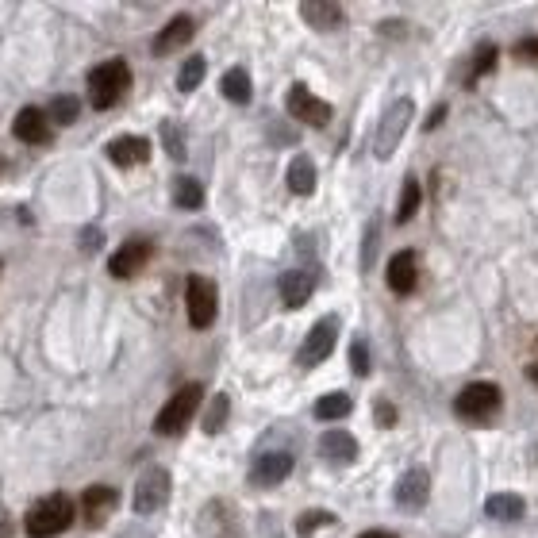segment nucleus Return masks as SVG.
Listing matches in <instances>:
<instances>
[{
	"label": "nucleus",
	"mask_w": 538,
	"mask_h": 538,
	"mask_svg": "<svg viewBox=\"0 0 538 538\" xmlns=\"http://www.w3.org/2000/svg\"><path fill=\"white\" fill-rule=\"evenodd\" d=\"M350 408H354V400H350L346 392H327V396H319L316 400V419L335 423V419L350 416Z\"/></svg>",
	"instance_id": "nucleus-26"
},
{
	"label": "nucleus",
	"mask_w": 538,
	"mask_h": 538,
	"mask_svg": "<svg viewBox=\"0 0 538 538\" xmlns=\"http://www.w3.org/2000/svg\"><path fill=\"white\" fill-rule=\"evenodd\" d=\"M500 389L492 385V381H473V385H465L458 392V400H454V412L462 419H489L500 412Z\"/></svg>",
	"instance_id": "nucleus-8"
},
{
	"label": "nucleus",
	"mask_w": 538,
	"mask_h": 538,
	"mask_svg": "<svg viewBox=\"0 0 538 538\" xmlns=\"http://www.w3.org/2000/svg\"><path fill=\"white\" fill-rule=\"evenodd\" d=\"M427 496H431V477H427V469H408L404 477H400V485H396V504L400 508H408V512H416L427 504Z\"/></svg>",
	"instance_id": "nucleus-17"
},
{
	"label": "nucleus",
	"mask_w": 538,
	"mask_h": 538,
	"mask_svg": "<svg viewBox=\"0 0 538 538\" xmlns=\"http://www.w3.org/2000/svg\"><path fill=\"white\" fill-rule=\"evenodd\" d=\"M335 339H339V319L335 316H323L308 331V339H304V346H300V354H296V362L304 369H312V366H319L331 350H335Z\"/></svg>",
	"instance_id": "nucleus-10"
},
{
	"label": "nucleus",
	"mask_w": 538,
	"mask_h": 538,
	"mask_svg": "<svg viewBox=\"0 0 538 538\" xmlns=\"http://www.w3.org/2000/svg\"><path fill=\"white\" fill-rule=\"evenodd\" d=\"M173 208H181V212H196V208H204V185L189 177V173H181L177 181H173Z\"/></svg>",
	"instance_id": "nucleus-23"
},
{
	"label": "nucleus",
	"mask_w": 538,
	"mask_h": 538,
	"mask_svg": "<svg viewBox=\"0 0 538 538\" xmlns=\"http://www.w3.org/2000/svg\"><path fill=\"white\" fill-rule=\"evenodd\" d=\"M162 143H166V150H170V158H185V135H181V127L173 120H166L162 123Z\"/></svg>",
	"instance_id": "nucleus-32"
},
{
	"label": "nucleus",
	"mask_w": 538,
	"mask_h": 538,
	"mask_svg": "<svg viewBox=\"0 0 538 538\" xmlns=\"http://www.w3.org/2000/svg\"><path fill=\"white\" fill-rule=\"evenodd\" d=\"M0 170H4V158H0Z\"/></svg>",
	"instance_id": "nucleus-42"
},
{
	"label": "nucleus",
	"mask_w": 538,
	"mask_h": 538,
	"mask_svg": "<svg viewBox=\"0 0 538 538\" xmlns=\"http://www.w3.org/2000/svg\"><path fill=\"white\" fill-rule=\"evenodd\" d=\"M277 289H281L285 308H304L316 293V273L312 269H289V273H281Z\"/></svg>",
	"instance_id": "nucleus-16"
},
{
	"label": "nucleus",
	"mask_w": 538,
	"mask_h": 538,
	"mask_svg": "<svg viewBox=\"0 0 538 538\" xmlns=\"http://www.w3.org/2000/svg\"><path fill=\"white\" fill-rule=\"evenodd\" d=\"M515 54H519V58H538V39H523V43L515 47Z\"/></svg>",
	"instance_id": "nucleus-38"
},
{
	"label": "nucleus",
	"mask_w": 538,
	"mask_h": 538,
	"mask_svg": "<svg viewBox=\"0 0 538 538\" xmlns=\"http://www.w3.org/2000/svg\"><path fill=\"white\" fill-rule=\"evenodd\" d=\"M416 208H419V181L408 177L404 181V193H400V204H396V223H408L416 216Z\"/></svg>",
	"instance_id": "nucleus-29"
},
{
	"label": "nucleus",
	"mask_w": 538,
	"mask_h": 538,
	"mask_svg": "<svg viewBox=\"0 0 538 538\" xmlns=\"http://www.w3.org/2000/svg\"><path fill=\"white\" fill-rule=\"evenodd\" d=\"M496 54H500V50L492 47V43H485V47L477 50V62H473V74H469V81H477L481 74H489L492 66H496Z\"/></svg>",
	"instance_id": "nucleus-33"
},
{
	"label": "nucleus",
	"mask_w": 538,
	"mask_h": 538,
	"mask_svg": "<svg viewBox=\"0 0 538 538\" xmlns=\"http://www.w3.org/2000/svg\"><path fill=\"white\" fill-rule=\"evenodd\" d=\"M350 366H354V373H358V377H366V373H369V346L362 343V339L350 346Z\"/></svg>",
	"instance_id": "nucleus-34"
},
{
	"label": "nucleus",
	"mask_w": 538,
	"mask_h": 538,
	"mask_svg": "<svg viewBox=\"0 0 538 538\" xmlns=\"http://www.w3.org/2000/svg\"><path fill=\"white\" fill-rule=\"evenodd\" d=\"M300 16H304V24L316 27V31H335V27L343 24V8L331 4V0H308V4H300Z\"/></svg>",
	"instance_id": "nucleus-21"
},
{
	"label": "nucleus",
	"mask_w": 538,
	"mask_h": 538,
	"mask_svg": "<svg viewBox=\"0 0 538 538\" xmlns=\"http://www.w3.org/2000/svg\"><path fill=\"white\" fill-rule=\"evenodd\" d=\"M331 523H335V515L323 512V508H312V512H304L296 519V535L308 538V535H316L319 527H331Z\"/></svg>",
	"instance_id": "nucleus-31"
},
{
	"label": "nucleus",
	"mask_w": 538,
	"mask_h": 538,
	"mask_svg": "<svg viewBox=\"0 0 538 538\" xmlns=\"http://www.w3.org/2000/svg\"><path fill=\"white\" fill-rule=\"evenodd\" d=\"M70 523H74V500L62 496V492L43 496L39 504H31V512H27V519H24V527L31 538L62 535V531H70Z\"/></svg>",
	"instance_id": "nucleus-1"
},
{
	"label": "nucleus",
	"mask_w": 538,
	"mask_h": 538,
	"mask_svg": "<svg viewBox=\"0 0 538 538\" xmlns=\"http://www.w3.org/2000/svg\"><path fill=\"white\" fill-rule=\"evenodd\" d=\"M196 35V20L193 16H177L170 24L162 27L158 35H154V54H173V50H181L189 39Z\"/></svg>",
	"instance_id": "nucleus-19"
},
{
	"label": "nucleus",
	"mask_w": 538,
	"mask_h": 538,
	"mask_svg": "<svg viewBox=\"0 0 538 538\" xmlns=\"http://www.w3.org/2000/svg\"><path fill=\"white\" fill-rule=\"evenodd\" d=\"M385 281L396 296H408L419 285V258L416 250H400L389 258V269H385Z\"/></svg>",
	"instance_id": "nucleus-14"
},
{
	"label": "nucleus",
	"mask_w": 538,
	"mask_h": 538,
	"mask_svg": "<svg viewBox=\"0 0 538 538\" xmlns=\"http://www.w3.org/2000/svg\"><path fill=\"white\" fill-rule=\"evenodd\" d=\"M412 116H416V104L408 97L392 100L389 108H385V116L377 123V135H373V154H377V158H392V154H396Z\"/></svg>",
	"instance_id": "nucleus-4"
},
{
	"label": "nucleus",
	"mask_w": 538,
	"mask_h": 538,
	"mask_svg": "<svg viewBox=\"0 0 538 538\" xmlns=\"http://www.w3.org/2000/svg\"><path fill=\"white\" fill-rule=\"evenodd\" d=\"M204 74H208V62H204L200 54H193V58H189V62L177 70V89H181V93H193L196 85L204 81Z\"/></svg>",
	"instance_id": "nucleus-28"
},
{
	"label": "nucleus",
	"mask_w": 538,
	"mask_h": 538,
	"mask_svg": "<svg viewBox=\"0 0 538 538\" xmlns=\"http://www.w3.org/2000/svg\"><path fill=\"white\" fill-rule=\"evenodd\" d=\"M100 239H104V235H100L97 227H85V231H81V250H97Z\"/></svg>",
	"instance_id": "nucleus-37"
},
{
	"label": "nucleus",
	"mask_w": 538,
	"mask_h": 538,
	"mask_svg": "<svg viewBox=\"0 0 538 538\" xmlns=\"http://www.w3.org/2000/svg\"><path fill=\"white\" fill-rule=\"evenodd\" d=\"M220 93L231 100V104H246V100H250V93H254V89H250V74H246L243 66L227 70V74H223V81H220Z\"/></svg>",
	"instance_id": "nucleus-24"
},
{
	"label": "nucleus",
	"mask_w": 538,
	"mask_h": 538,
	"mask_svg": "<svg viewBox=\"0 0 538 538\" xmlns=\"http://www.w3.org/2000/svg\"><path fill=\"white\" fill-rule=\"evenodd\" d=\"M227 416H231V400H227V392H216V400L204 412V431L208 435H220L223 427H227Z\"/></svg>",
	"instance_id": "nucleus-27"
},
{
	"label": "nucleus",
	"mask_w": 538,
	"mask_h": 538,
	"mask_svg": "<svg viewBox=\"0 0 538 538\" xmlns=\"http://www.w3.org/2000/svg\"><path fill=\"white\" fill-rule=\"evenodd\" d=\"M116 504H120V492L112 489V485H93V489H85V496H81V515H85L89 527H104L108 515L116 512Z\"/></svg>",
	"instance_id": "nucleus-15"
},
{
	"label": "nucleus",
	"mask_w": 538,
	"mask_h": 538,
	"mask_svg": "<svg viewBox=\"0 0 538 538\" xmlns=\"http://www.w3.org/2000/svg\"><path fill=\"white\" fill-rule=\"evenodd\" d=\"M289 189H293L296 196H312L316 193V162L308 158V154H296L293 162H289Z\"/></svg>",
	"instance_id": "nucleus-22"
},
{
	"label": "nucleus",
	"mask_w": 538,
	"mask_h": 538,
	"mask_svg": "<svg viewBox=\"0 0 538 538\" xmlns=\"http://www.w3.org/2000/svg\"><path fill=\"white\" fill-rule=\"evenodd\" d=\"M289 116H296L300 123H308V127H327L331 123V104L327 100H319L308 85H300L296 81L293 89H289Z\"/></svg>",
	"instance_id": "nucleus-11"
},
{
	"label": "nucleus",
	"mask_w": 538,
	"mask_h": 538,
	"mask_svg": "<svg viewBox=\"0 0 538 538\" xmlns=\"http://www.w3.org/2000/svg\"><path fill=\"white\" fill-rule=\"evenodd\" d=\"M358 538H396L392 531H366V535H358Z\"/></svg>",
	"instance_id": "nucleus-40"
},
{
	"label": "nucleus",
	"mask_w": 538,
	"mask_h": 538,
	"mask_svg": "<svg viewBox=\"0 0 538 538\" xmlns=\"http://www.w3.org/2000/svg\"><path fill=\"white\" fill-rule=\"evenodd\" d=\"M377 235H381V223L373 220L366 227V250H362V266H373V250H377Z\"/></svg>",
	"instance_id": "nucleus-35"
},
{
	"label": "nucleus",
	"mask_w": 538,
	"mask_h": 538,
	"mask_svg": "<svg viewBox=\"0 0 538 538\" xmlns=\"http://www.w3.org/2000/svg\"><path fill=\"white\" fill-rule=\"evenodd\" d=\"M289 473H293V454L289 450H266V454H258L254 465H250V481L262 485V489L281 485Z\"/></svg>",
	"instance_id": "nucleus-12"
},
{
	"label": "nucleus",
	"mask_w": 538,
	"mask_h": 538,
	"mask_svg": "<svg viewBox=\"0 0 538 538\" xmlns=\"http://www.w3.org/2000/svg\"><path fill=\"white\" fill-rule=\"evenodd\" d=\"M489 515L492 519H519V515L527 512V504H523V496H515V492H496V496H489Z\"/></svg>",
	"instance_id": "nucleus-25"
},
{
	"label": "nucleus",
	"mask_w": 538,
	"mask_h": 538,
	"mask_svg": "<svg viewBox=\"0 0 538 538\" xmlns=\"http://www.w3.org/2000/svg\"><path fill=\"white\" fill-rule=\"evenodd\" d=\"M442 116H446V108H442V104H439V108H435V112L427 116V123H423V127H427V131H431V127H439V123H442Z\"/></svg>",
	"instance_id": "nucleus-39"
},
{
	"label": "nucleus",
	"mask_w": 538,
	"mask_h": 538,
	"mask_svg": "<svg viewBox=\"0 0 538 538\" xmlns=\"http://www.w3.org/2000/svg\"><path fill=\"white\" fill-rule=\"evenodd\" d=\"M170 504V469L162 465H150L143 469V477L135 481V512L154 515Z\"/></svg>",
	"instance_id": "nucleus-7"
},
{
	"label": "nucleus",
	"mask_w": 538,
	"mask_h": 538,
	"mask_svg": "<svg viewBox=\"0 0 538 538\" xmlns=\"http://www.w3.org/2000/svg\"><path fill=\"white\" fill-rule=\"evenodd\" d=\"M527 381H535V385H538V362H531V366H527Z\"/></svg>",
	"instance_id": "nucleus-41"
},
{
	"label": "nucleus",
	"mask_w": 538,
	"mask_h": 538,
	"mask_svg": "<svg viewBox=\"0 0 538 538\" xmlns=\"http://www.w3.org/2000/svg\"><path fill=\"white\" fill-rule=\"evenodd\" d=\"M77 112H81V100L66 93V97H54V104H50L47 116H50V123H62V127H70V123L77 120Z\"/></svg>",
	"instance_id": "nucleus-30"
},
{
	"label": "nucleus",
	"mask_w": 538,
	"mask_h": 538,
	"mask_svg": "<svg viewBox=\"0 0 538 538\" xmlns=\"http://www.w3.org/2000/svg\"><path fill=\"white\" fill-rule=\"evenodd\" d=\"M196 535L200 538H243V519L235 512V504L227 500H208L204 512L196 519Z\"/></svg>",
	"instance_id": "nucleus-6"
},
{
	"label": "nucleus",
	"mask_w": 538,
	"mask_h": 538,
	"mask_svg": "<svg viewBox=\"0 0 538 538\" xmlns=\"http://www.w3.org/2000/svg\"><path fill=\"white\" fill-rule=\"evenodd\" d=\"M108 158H112L120 170L143 166L150 158V139H143V135H120V139L108 143Z\"/></svg>",
	"instance_id": "nucleus-18"
},
{
	"label": "nucleus",
	"mask_w": 538,
	"mask_h": 538,
	"mask_svg": "<svg viewBox=\"0 0 538 538\" xmlns=\"http://www.w3.org/2000/svg\"><path fill=\"white\" fill-rule=\"evenodd\" d=\"M319 454L331 465H350L358 458V439L346 435V431H327V435L319 439Z\"/></svg>",
	"instance_id": "nucleus-20"
},
{
	"label": "nucleus",
	"mask_w": 538,
	"mask_h": 538,
	"mask_svg": "<svg viewBox=\"0 0 538 538\" xmlns=\"http://www.w3.org/2000/svg\"><path fill=\"white\" fill-rule=\"evenodd\" d=\"M150 258H154V243L143 239V235H135V239H127V243L108 258V273H112L116 281H131L139 269H147Z\"/></svg>",
	"instance_id": "nucleus-9"
},
{
	"label": "nucleus",
	"mask_w": 538,
	"mask_h": 538,
	"mask_svg": "<svg viewBox=\"0 0 538 538\" xmlns=\"http://www.w3.org/2000/svg\"><path fill=\"white\" fill-rule=\"evenodd\" d=\"M127 85H131V66L123 62V58H112V62H100L93 66V74H89V104L93 108H116L127 93Z\"/></svg>",
	"instance_id": "nucleus-2"
},
{
	"label": "nucleus",
	"mask_w": 538,
	"mask_h": 538,
	"mask_svg": "<svg viewBox=\"0 0 538 538\" xmlns=\"http://www.w3.org/2000/svg\"><path fill=\"white\" fill-rule=\"evenodd\" d=\"M200 400H204V389H200L196 381L193 385H181V389L166 400V408L154 416V435H181V431L193 423Z\"/></svg>",
	"instance_id": "nucleus-3"
},
{
	"label": "nucleus",
	"mask_w": 538,
	"mask_h": 538,
	"mask_svg": "<svg viewBox=\"0 0 538 538\" xmlns=\"http://www.w3.org/2000/svg\"><path fill=\"white\" fill-rule=\"evenodd\" d=\"M373 412H377V423H381V427H392V423H396V408H392V404H385V400H381Z\"/></svg>",
	"instance_id": "nucleus-36"
},
{
	"label": "nucleus",
	"mask_w": 538,
	"mask_h": 538,
	"mask_svg": "<svg viewBox=\"0 0 538 538\" xmlns=\"http://www.w3.org/2000/svg\"><path fill=\"white\" fill-rule=\"evenodd\" d=\"M185 312H189V323H193L196 331H204V327L216 323L220 293H216V285L208 277H196V273L189 277V285H185Z\"/></svg>",
	"instance_id": "nucleus-5"
},
{
	"label": "nucleus",
	"mask_w": 538,
	"mask_h": 538,
	"mask_svg": "<svg viewBox=\"0 0 538 538\" xmlns=\"http://www.w3.org/2000/svg\"><path fill=\"white\" fill-rule=\"evenodd\" d=\"M12 135H16L20 143L43 147V143H50V135H54V123H50V116L43 108H20L16 120H12Z\"/></svg>",
	"instance_id": "nucleus-13"
}]
</instances>
